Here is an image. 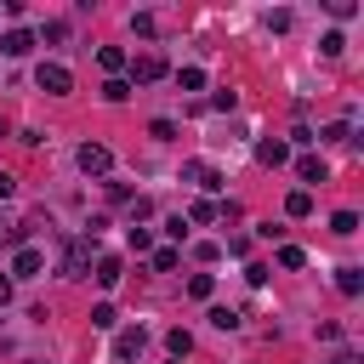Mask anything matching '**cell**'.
Returning <instances> with one entry per match:
<instances>
[{"mask_svg": "<svg viewBox=\"0 0 364 364\" xmlns=\"http://www.w3.org/2000/svg\"><path fill=\"white\" fill-rule=\"evenodd\" d=\"M0 301H11V279H0Z\"/></svg>", "mask_w": 364, "mask_h": 364, "instance_id": "26", "label": "cell"}, {"mask_svg": "<svg viewBox=\"0 0 364 364\" xmlns=\"http://www.w3.org/2000/svg\"><path fill=\"white\" fill-rule=\"evenodd\" d=\"M216 216H222V205H216V199H199V205L188 210V222H216Z\"/></svg>", "mask_w": 364, "mask_h": 364, "instance_id": "16", "label": "cell"}, {"mask_svg": "<svg viewBox=\"0 0 364 364\" xmlns=\"http://www.w3.org/2000/svg\"><path fill=\"white\" fill-rule=\"evenodd\" d=\"M330 364H358V353H341V358H330Z\"/></svg>", "mask_w": 364, "mask_h": 364, "instance_id": "27", "label": "cell"}, {"mask_svg": "<svg viewBox=\"0 0 364 364\" xmlns=\"http://www.w3.org/2000/svg\"><path fill=\"white\" fill-rule=\"evenodd\" d=\"M0 51H6V57H28V51H34V34H28V28H11V34H0Z\"/></svg>", "mask_w": 364, "mask_h": 364, "instance_id": "6", "label": "cell"}, {"mask_svg": "<svg viewBox=\"0 0 364 364\" xmlns=\"http://www.w3.org/2000/svg\"><path fill=\"white\" fill-rule=\"evenodd\" d=\"M210 290H216V284H210V273H193V279H188V296H193V301H205Z\"/></svg>", "mask_w": 364, "mask_h": 364, "instance_id": "19", "label": "cell"}, {"mask_svg": "<svg viewBox=\"0 0 364 364\" xmlns=\"http://www.w3.org/2000/svg\"><path fill=\"white\" fill-rule=\"evenodd\" d=\"M159 74H165V57H159V51H142V57L131 63V80H142V85L159 80Z\"/></svg>", "mask_w": 364, "mask_h": 364, "instance_id": "4", "label": "cell"}, {"mask_svg": "<svg viewBox=\"0 0 364 364\" xmlns=\"http://www.w3.org/2000/svg\"><path fill=\"white\" fill-rule=\"evenodd\" d=\"M284 210H290V216H313V193H307V188H296V193L284 199Z\"/></svg>", "mask_w": 364, "mask_h": 364, "instance_id": "14", "label": "cell"}, {"mask_svg": "<svg viewBox=\"0 0 364 364\" xmlns=\"http://www.w3.org/2000/svg\"><path fill=\"white\" fill-rule=\"evenodd\" d=\"M17 193V182H11V171H0V199H11Z\"/></svg>", "mask_w": 364, "mask_h": 364, "instance_id": "25", "label": "cell"}, {"mask_svg": "<svg viewBox=\"0 0 364 364\" xmlns=\"http://www.w3.org/2000/svg\"><path fill=\"white\" fill-rule=\"evenodd\" d=\"M165 347H171V358H188V353H193V336H188V330H171Z\"/></svg>", "mask_w": 364, "mask_h": 364, "instance_id": "15", "label": "cell"}, {"mask_svg": "<svg viewBox=\"0 0 364 364\" xmlns=\"http://www.w3.org/2000/svg\"><path fill=\"white\" fill-rule=\"evenodd\" d=\"M142 341H148L142 330H119V336H114V358H136V353H142Z\"/></svg>", "mask_w": 364, "mask_h": 364, "instance_id": "8", "label": "cell"}, {"mask_svg": "<svg viewBox=\"0 0 364 364\" xmlns=\"http://www.w3.org/2000/svg\"><path fill=\"white\" fill-rule=\"evenodd\" d=\"M85 267H91V239H74L68 256H63V273L68 279H85Z\"/></svg>", "mask_w": 364, "mask_h": 364, "instance_id": "3", "label": "cell"}, {"mask_svg": "<svg viewBox=\"0 0 364 364\" xmlns=\"http://www.w3.org/2000/svg\"><path fill=\"white\" fill-rule=\"evenodd\" d=\"M176 85H182V91H199V85H205V68H182Z\"/></svg>", "mask_w": 364, "mask_h": 364, "instance_id": "20", "label": "cell"}, {"mask_svg": "<svg viewBox=\"0 0 364 364\" xmlns=\"http://www.w3.org/2000/svg\"><path fill=\"white\" fill-rule=\"evenodd\" d=\"M34 80H40V91H51V97H63V91L74 85V74H68L63 63H40V74H34Z\"/></svg>", "mask_w": 364, "mask_h": 364, "instance_id": "2", "label": "cell"}, {"mask_svg": "<svg viewBox=\"0 0 364 364\" xmlns=\"http://www.w3.org/2000/svg\"><path fill=\"white\" fill-rule=\"evenodd\" d=\"M210 324H216V330H233L239 313H233V307H210Z\"/></svg>", "mask_w": 364, "mask_h": 364, "instance_id": "21", "label": "cell"}, {"mask_svg": "<svg viewBox=\"0 0 364 364\" xmlns=\"http://www.w3.org/2000/svg\"><path fill=\"white\" fill-rule=\"evenodd\" d=\"M97 63H102V68L119 80V68H125V51H119V46H102V51H97Z\"/></svg>", "mask_w": 364, "mask_h": 364, "instance_id": "13", "label": "cell"}, {"mask_svg": "<svg viewBox=\"0 0 364 364\" xmlns=\"http://www.w3.org/2000/svg\"><path fill=\"white\" fill-rule=\"evenodd\" d=\"M182 176H188V182H199L205 193H216V188H222V176H216L205 159H188V165H182Z\"/></svg>", "mask_w": 364, "mask_h": 364, "instance_id": "5", "label": "cell"}, {"mask_svg": "<svg viewBox=\"0 0 364 364\" xmlns=\"http://www.w3.org/2000/svg\"><path fill=\"white\" fill-rule=\"evenodd\" d=\"M296 176H301V182H324V159H318V154H301V159H296Z\"/></svg>", "mask_w": 364, "mask_h": 364, "instance_id": "9", "label": "cell"}, {"mask_svg": "<svg viewBox=\"0 0 364 364\" xmlns=\"http://www.w3.org/2000/svg\"><path fill=\"white\" fill-rule=\"evenodd\" d=\"M279 267H307V256H301L296 245H284V250H279Z\"/></svg>", "mask_w": 364, "mask_h": 364, "instance_id": "23", "label": "cell"}, {"mask_svg": "<svg viewBox=\"0 0 364 364\" xmlns=\"http://www.w3.org/2000/svg\"><path fill=\"white\" fill-rule=\"evenodd\" d=\"M336 290H341V296H358V290H364V273H358V267H341V273H336Z\"/></svg>", "mask_w": 364, "mask_h": 364, "instance_id": "12", "label": "cell"}, {"mask_svg": "<svg viewBox=\"0 0 364 364\" xmlns=\"http://www.w3.org/2000/svg\"><path fill=\"white\" fill-rule=\"evenodd\" d=\"M176 267V250H154V273H171Z\"/></svg>", "mask_w": 364, "mask_h": 364, "instance_id": "24", "label": "cell"}, {"mask_svg": "<svg viewBox=\"0 0 364 364\" xmlns=\"http://www.w3.org/2000/svg\"><path fill=\"white\" fill-rule=\"evenodd\" d=\"M40 267H46V256H40V250H28V245H23V250H17V262H11V273H17V279H34Z\"/></svg>", "mask_w": 364, "mask_h": 364, "instance_id": "7", "label": "cell"}, {"mask_svg": "<svg viewBox=\"0 0 364 364\" xmlns=\"http://www.w3.org/2000/svg\"><path fill=\"white\" fill-rule=\"evenodd\" d=\"M256 159H262V165H284V159H290V148L273 136V142H262V148H256Z\"/></svg>", "mask_w": 364, "mask_h": 364, "instance_id": "10", "label": "cell"}, {"mask_svg": "<svg viewBox=\"0 0 364 364\" xmlns=\"http://www.w3.org/2000/svg\"><path fill=\"white\" fill-rule=\"evenodd\" d=\"M91 324H97V330H114V324H119V313H114L108 301H97V307H91Z\"/></svg>", "mask_w": 364, "mask_h": 364, "instance_id": "17", "label": "cell"}, {"mask_svg": "<svg viewBox=\"0 0 364 364\" xmlns=\"http://www.w3.org/2000/svg\"><path fill=\"white\" fill-rule=\"evenodd\" d=\"M97 284H119V256H97Z\"/></svg>", "mask_w": 364, "mask_h": 364, "instance_id": "11", "label": "cell"}, {"mask_svg": "<svg viewBox=\"0 0 364 364\" xmlns=\"http://www.w3.org/2000/svg\"><path fill=\"white\" fill-rule=\"evenodd\" d=\"M102 97H108V102H125V97H131V85H125V80H108V85H102Z\"/></svg>", "mask_w": 364, "mask_h": 364, "instance_id": "22", "label": "cell"}, {"mask_svg": "<svg viewBox=\"0 0 364 364\" xmlns=\"http://www.w3.org/2000/svg\"><path fill=\"white\" fill-rule=\"evenodd\" d=\"M330 233H358V216H353V210H336V216H330Z\"/></svg>", "mask_w": 364, "mask_h": 364, "instance_id": "18", "label": "cell"}, {"mask_svg": "<svg viewBox=\"0 0 364 364\" xmlns=\"http://www.w3.org/2000/svg\"><path fill=\"white\" fill-rule=\"evenodd\" d=\"M74 159H80V171H85V176H108V171H114V154H108L102 142H80V154H74Z\"/></svg>", "mask_w": 364, "mask_h": 364, "instance_id": "1", "label": "cell"}]
</instances>
